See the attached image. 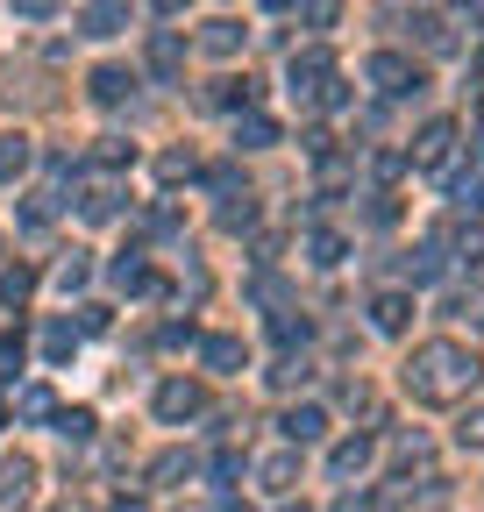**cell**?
Wrapping results in <instances>:
<instances>
[{
    "label": "cell",
    "mask_w": 484,
    "mask_h": 512,
    "mask_svg": "<svg viewBox=\"0 0 484 512\" xmlns=\"http://www.w3.org/2000/svg\"><path fill=\"white\" fill-rule=\"evenodd\" d=\"M114 285H121V292H136V299H157V292H164V278L143 264V256H121V264H114Z\"/></svg>",
    "instance_id": "obj_7"
},
{
    "label": "cell",
    "mask_w": 484,
    "mask_h": 512,
    "mask_svg": "<svg viewBox=\"0 0 484 512\" xmlns=\"http://www.w3.org/2000/svg\"><path fill=\"white\" fill-rule=\"evenodd\" d=\"M0 420H8V406H0Z\"/></svg>",
    "instance_id": "obj_40"
},
{
    "label": "cell",
    "mask_w": 484,
    "mask_h": 512,
    "mask_svg": "<svg viewBox=\"0 0 484 512\" xmlns=\"http://www.w3.org/2000/svg\"><path fill=\"white\" fill-rule=\"evenodd\" d=\"M328 72H335V57H328V50H299V57H292V93H314Z\"/></svg>",
    "instance_id": "obj_9"
},
{
    "label": "cell",
    "mask_w": 484,
    "mask_h": 512,
    "mask_svg": "<svg viewBox=\"0 0 484 512\" xmlns=\"http://www.w3.org/2000/svg\"><path fill=\"white\" fill-rule=\"evenodd\" d=\"M477 377H484V363H477L463 342H420L413 363H406V392H413L420 406H449V399L477 392Z\"/></svg>",
    "instance_id": "obj_1"
},
{
    "label": "cell",
    "mask_w": 484,
    "mask_h": 512,
    "mask_svg": "<svg viewBox=\"0 0 484 512\" xmlns=\"http://www.w3.org/2000/svg\"><path fill=\"white\" fill-rule=\"evenodd\" d=\"M307 249H314V264H342V235H335V228H314Z\"/></svg>",
    "instance_id": "obj_18"
},
{
    "label": "cell",
    "mask_w": 484,
    "mask_h": 512,
    "mask_svg": "<svg viewBox=\"0 0 484 512\" xmlns=\"http://www.w3.org/2000/svg\"><path fill=\"white\" fill-rule=\"evenodd\" d=\"M157 8H186V0H157Z\"/></svg>",
    "instance_id": "obj_37"
},
{
    "label": "cell",
    "mask_w": 484,
    "mask_h": 512,
    "mask_svg": "<svg viewBox=\"0 0 484 512\" xmlns=\"http://www.w3.org/2000/svg\"><path fill=\"white\" fill-rule=\"evenodd\" d=\"M363 463H371V441H342V448H335V470H342V477H356Z\"/></svg>",
    "instance_id": "obj_19"
},
{
    "label": "cell",
    "mask_w": 484,
    "mask_h": 512,
    "mask_svg": "<svg viewBox=\"0 0 484 512\" xmlns=\"http://www.w3.org/2000/svg\"><path fill=\"white\" fill-rule=\"evenodd\" d=\"M79 29L86 36H121L129 29V0H93V8L79 15Z\"/></svg>",
    "instance_id": "obj_6"
},
{
    "label": "cell",
    "mask_w": 484,
    "mask_h": 512,
    "mask_svg": "<svg viewBox=\"0 0 484 512\" xmlns=\"http://www.w3.org/2000/svg\"><path fill=\"white\" fill-rule=\"evenodd\" d=\"M129 86H136V79L121 72V64H100V72H93V100H100V107H114V100H129Z\"/></svg>",
    "instance_id": "obj_14"
},
{
    "label": "cell",
    "mask_w": 484,
    "mask_h": 512,
    "mask_svg": "<svg viewBox=\"0 0 484 512\" xmlns=\"http://www.w3.org/2000/svg\"><path fill=\"white\" fill-rule=\"evenodd\" d=\"M29 285H36V278H29L22 264H15V271H0V306H15V299H29Z\"/></svg>",
    "instance_id": "obj_22"
},
{
    "label": "cell",
    "mask_w": 484,
    "mask_h": 512,
    "mask_svg": "<svg viewBox=\"0 0 484 512\" xmlns=\"http://www.w3.org/2000/svg\"><path fill=\"white\" fill-rule=\"evenodd\" d=\"M100 164H136V150L129 143H121V136H100V150H93Z\"/></svg>",
    "instance_id": "obj_26"
},
{
    "label": "cell",
    "mask_w": 484,
    "mask_h": 512,
    "mask_svg": "<svg viewBox=\"0 0 484 512\" xmlns=\"http://www.w3.org/2000/svg\"><path fill=\"white\" fill-rule=\"evenodd\" d=\"M221 512H242V505H221Z\"/></svg>",
    "instance_id": "obj_39"
},
{
    "label": "cell",
    "mask_w": 484,
    "mask_h": 512,
    "mask_svg": "<svg viewBox=\"0 0 484 512\" xmlns=\"http://www.w3.org/2000/svg\"><path fill=\"white\" fill-rule=\"evenodd\" d=\"M207 413V392L193 377H171V384H157V420L164 427H178V420H200Z\"/></svg>",
    "instance_id": "obj_2"
},
{
    "label": "cell",
    "mask_w": 484,
    "mask_h": 512,
    "mask_svg": "<svg viewBox=\"0 0 484 512\" xmlns=\"http://www.w3.org/2000/svg\"><path fill=\"white\" fill-rule=\"evenodd\" d=\"M264 8H271V15H278V8H292V0H264Z\"/></svg>",
    "instance_id": "obj_36"
},
{
    "label": "cell",
    "mask_w": 484,
    "mask_h": 512,
    "mask_svg": "<svg viewBox=\"0 0 484 512\" xmlns=\"http://www.w3.org/2000/svg\"><path fill=\"white\" fill-rule=\"evenodd\" d=\"M463 256H470V264H484V228H477V235H463Z\"/></svg>",
    "instance_id": "obj_34"
},
{
    "label": "cell",
    "mask_w": 484,
    "mask_h": 512,
    "mask_svg": "<svg viewBox=\"0 0 484 512\" xmlns=\"http://www.w3.org/2000/svg\"><path fill=\"white\" fill-rule=\"evenodd\" d=\"M15 8H22V15H29V22H43V15H50V8H57V0H15Z\"/></svg>",
    "instance_id": "obj_33"
},
{
    "label": "cell",
    "mask_w": 484,
    "mask_h": 512,
    "mask_svg": "<svg viewBox=\"0 0 484 512\" xmlns=\"http://www.w3.org/2000/svg\"><path fill=\"white\" fill-rule=\"evenodd\" d=\"M150 72H157V79H178V72H186V43H178L171 29L150 36Z\"/></svg>",
    "instance_id": "obj_8"
},
{
    "label": "cell",
    "mask_w": 484,
    "mask_h": 512,
    "mask_svg": "<svg viewBox=\"0 0 484 512\" xmlns=\"http://www.w3.org/2000/svg\"><path fill=\"white\" fill-rule=\"evenodd\" d=\"M456 434H463V448H484V406H477V413H463V427H456Z\"/></svg>",
    "instance_id": "obj_30"
},
{
    "label": "cell",
    "mask_w": 484,
    "mask_h": 512,
    "mask_svg": "<svg viewBox=\"0 0 484 512\" xmlns=\"http://www.w3.org/2000/svg\"><path fill=\"white\" fill-rule=\"evenodd\" d=\"M15 363H22V342H0V377H15Z\"/></svg>",
    "instance_id": "obj_32"
},
{
    "label": "cell",
    "mask_w": 484,
    "mask_h": 512,
    "mask_svg": "<svg viewBox=\"0 0 484 512\" xmlns=\"http://www.w3.org/2000/svg\"><path fill=\"white\" fill-rule=\"evenodd\" d=\"M363 72H371V86H378V93H420V72H413L399 50H378L371 64H363Z\"/></svg>",
    "instance_id": "obj_3"
},
{
    "label": "cell",
    "mask_w": 484,
    "mask_h": 512,
    "mask_svg": "<svg viewBox=\"0 0 484 512\" xmlns=\"http://www.w3.org/2000/svg\"><path fill=\"white\" fill-rule=\"evenodd\" d=\"M72 349H79V328H72V320H50V328H43V356L72 363Z\"/></svg>",
    "instance_id": "obj_15"
},
{
    "label": "cell",
    "mask_w": 484,
    "mask_h": 512,
    "mask_svg": "<svg viewBox=\"0 0 484 512\" xmlns=\"http://www.w3.org/2000/svg\"><path fill=\"white\" fill-rule=\"evenodd\" d=\"M79 214H86V221H114V214H121V185H107V178H100V185H86Z\"/></svg>",
    "instance_id": "obj_12"
},
{
    "label": "cell",
    "mask_w": 484,
    "mask_h": 512,
    "mask_svg": "<svg viewBox=\"0 0 484 512\" xmlns=\"http://www.w3.org/2000/svg\"><path fill=\"white\" fill-rule=\"evenodd\" d=\"M406 320H413V299L406 292H378L371 299V328L378 335H406Z\"/></svg>",
    "instance_id": "obj_5"
},
{
    "label": "cell",
    "mask_w": 484,
    "mask_h": 512,
    "mask_svg": "<svg viewBox=\"0 0 484 512\" xmlns=\"http://www.w3.org/2000/svg\"><path fill=\"white\" fill-rule=\"evenodd\" d=\"M285 512H307V505H285Z\"/></svg>",
    "instance_id": "obj_38"
},
{
    "label": "cell",
    "mask_w": 484,
    "mask_h": 512,
    "mask_svg": "<svg viewBox=\"0 0 484 512\" xmlns=\"http://www.w3.org/2000/svg\"><path fill=\"white\" fill-rule=\"evenodd\" d=\"M292 477H299L292 456H271V463H264V484H271V491H292Z\"/></svg>",
    "instance_id": "obj_24"
},
{
    "label": "cell",
    "mask_w": 484,
    "mask_h": 512,
    "mask_svg": "<svg viewBox=\"0 0 484 512\" xmlns=\"http://www.w3.org/2000/svg\"><path fill=\"white\" fill-rule=\"evenodd\" d=\"M200 43H207L214 57H235V50H242V29H235V22H207V36H200Z\"/></svg>",
    "instance_id": "obj_17"
},
{
    "label": "cell",
    "mask_w": 484,
    "mask_h": 512,
    "mask_svg": "<svg viewBox=\"0 0 484 512\" xmlns=\"http://www.w3.org/2000/svg\"><path fill=\"white\" fill-rule=\"evenodd\" d=\"M186 470H193L186 456H157V470H150V477H157V484H178V477H186Z\"/></svg>",
    "instance_id": "obj_28"
},
{
    "label": "cell",
    "mask_w": 484,
    "mask_h": 512,
    "mask_svg": "<svg viewBox=\"0 0 484 512\" xmlns=\"http://www.w3.org/2000/svg\"><path fill=\"white\" fill-rule=\"evenodd\" d=\"M22 164H29V143L22 136H0V178H15Z\"/></svg>",
    "instance_id": "obj_21"
},
{
    "label": "cell",
    "mask_w": 484,
    "mask_h": 512,
    "mask_svg": "<svg viewBox=\"0 0 484 512\" xmlns=\"http://www.w3.org/2000/svg\"><path fill=\"white\" fill-rule=\"evenodd\" d=\"M114 512H150V505H143V498H121V505H114Z\"/></svg>",
    "instance_id": "obj_35"
},
{
    "label": "cell",
    "mask_w": 484,
    "mask_h": 512,
    "mask_svg": "<svg viewBox=\"0 0 484 512\" xmlns=\"http://www.w3.org/2000/svg\"><path fill=\"white\" fill-rule=\"evenodd\" d=\"M235 143H242V150H264V143H278V121H271V114H250V121L235 128Z\"/></svg>",
    "instance_id": "obj_16"
},
{
    "label": "cell",
    "mask_w": 484,
    "mask_h": 512,
    "mask_svg": "<svg viewBox=\"0 0 484 512\" xmlns=\"http://www.w3.org/2000/svg\"><path fill=\"white\" fill-rule=\"evenodd\" d=\"M449 150H456V121H428V128H420L413 164H420V171H442V164H449Z\"/></svg>",
    "instance_id": "obj_4"
},
{
    "label": "cell",
    "mask_w": 484,
    "mask_h": 512,
    "mask_svg": "<svg viewBox=\"0 0 484 512\" xmlns=\"http://www.w3.org/2000/svg\"><path fill=\"white\" fill-rule=\"evenodd\" d=\"M456 207H470V214L484 207V178H463V185H456Z\"/></svg>",
    "instance_id": "obj_31"
},
{
    "label": "cell",
    "mask_w": 484,
    "mask_h": 512,
    "mask_svg": "<svg viewBox=\"0 0 484 512\" xmlns=\"http://www.w3.org/2000/svg\"><path fill=\"white\" fill-rule=\"evenodd\" d=\"M200 356H207V370H221V377L250 363V356H242V342H235V335H207V342H200Z\"/></svg>",
    "instance_id": "obj_11"
},
{
    "label": "cell",
    "mask_w": 484,
    "mask_h": 512,
    "mask_svg": "<svg viewBox=\"0 0 484 512\" xmlns=\"http://www.w3.org/2000/svg\"><path fill=\"white\" fill-rule=\"evenodd\" d=\"M29 484H36V463H29V456L0 463V498H8V505H22V498H29Z\"/></svg>",
    "instance_id": "obj_13"
},
{
    "label": "cell",
    "mask_w": 484,
    "mask_h": 512,
    "mask_svg": "<svg viewBox=\"0 0 484 512\" xmlns=\"http://www.w3.org/2000/svg\"><path fill=\"white\" fill-rule=\"evenodd\" d=\"M86 278H93V264H86V256L72 249V256H65V264H57V285H65V292H79Z\"/></svg>",
    "instance_id": "obj_20"
},
{
    "label": "cell",
    "mask_w": 484,
    "mask_h": 512,
    "mask_svg": "<svg viewBox=\"0 0 484 512\" xmlns=\"http://www.w3.org/2000/svg\"><path fill=\"white\" fill-rule=\"evenodd\" d=\"M15 406H22V413H29V420H50V413H57V399H50V392H43V384H29V392H22V399H15Z\"/></svg>",
    "instance_id": "obj_23"
},
{
    "label": "cell",
    "mask_w": 484,
    "mask_h": 512,
    "mask_svg": "<svg viewBox=\"0 0 484 512\" xmlns=\"http://www.w3.org/2000/svg\"><path fill=\"white\" fill-rule=\"evenodd\" d=\"M214 107H250V79H221V93H214Z\"/></svg>",
    "instance_id": "obj_25"
},
{
    "label": "cell",
    "mask_w": 484,
    "mask_h": 512,
    "mask_svg": "<svg viewBox=\"0 0 484 512\" xmlns=\"http://www.w3.org/2000/svg\"><path fill=\"white\" fill-rule=\"evenodd\" d=\"M307 335H314L307 320H292V313H278V342H285V349H292V342H307Z\"/></svg>",
    "instance_id": "obj_29"
},
{
    "label": "cell",
    "mask_w": 484,
    "mask_h": 512,
    "mask_svg": "<svg viewBox=\"0 0 484 512\" xmlns=\"http://www.w3.org/2000/svg\"><path fill=\"white\" fill-rule=\"evenodd\" d=\"M321 434H328V413H321V406H292V413H285V441H292V448H299V441H321Z\"/></svg>",
    "instance_id": "obj_10"
},
{
    "label": "cell",
    "mask_w": 484,
    "mask_h": 512,
    "mask_svg": "<svg viewBox=\"0 0 484 512\" xmlns=\"http://www.w3.org/2000/svg\"><path fill=\"white\" fill-rule=\"evenodd\" d=\"M57 434H65V441H86V434H93V413H57Z\"/></svg>",
    "instance_id": "obj_27"
}]
</instances>
